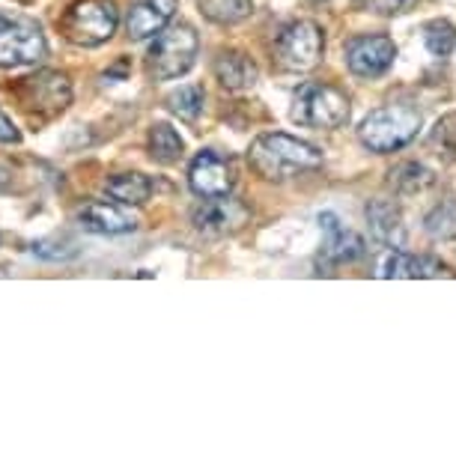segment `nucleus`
Wrapping results in <instances>:
<instances>
[{
	"instance_id": "1",
	"label": "nucleus",
	"mask_w": 456,
	"mask_h": 456,
	"mask_svg": "<svg viewBox=\"0 0 456 456\" xmlns=\"http://www.w3.org/2000/svg\"><path fill=\"white\" fill-rule=\"evenodd\" d=\"M248 161L256 170V176L281 183L301 174V170H314L322 165V152L314 143L298 141L283 132H269L260 134L248 150Z\"/></svg>"
},
{
	"instance_id": "2",
	"label": "nucleus",
	"mask_w": 456,
	"mask_h": 456,
	"mask_svg": "<svg viewBox=\"0 0 456 456\" xmlns=\"http://www.w3.org/2000/svg\"><path fill=\"white\" fill-rule=\"evenodd\" d=\"M420 110L415 105H385L376 108L361 119L358 126V141L367 146L370 152H397L406 143H411L420 132Z\"/></svg>"
},
{
	"instance_id": "3",
	"label": "nucleus",
	"mask_w": 456,
	"mask_h": 456,
	"mask_svg": "<svg viewBox=\"0 0 456 456\" xmlns=\"http://www.w3.org/2000/svg\"><path fill=\"white\" fill-rule=\"evenodd\" d=\"M289 119L307 128H340L349 119V96L334 84L307 81L292 96Z\"/></svg>"
},
{
	"instance_id": "4",
	"label": "nucleus",
	"mask_w": 456,
	"mask_h": 456,
	"mask_svg": "<svg viewBox=\"0 0 456 456\" xmlns=\"http://www.w3.org/2000/svg\"><path fill=\"white\" fill-rule=\"evenodd\" d=\"M197 48H200V39L191 24H174V28H165L152 42L150 54H146V69L156 81H174L183 78L188 69L194 66L197 60Z\"/></svg>"
},
{
	"instance_id": "5",
	"label": "nucleus",
	"mask_w": 456,
	"mask_h": 456,
	"mask_svg": "<svg viewBox=\"0 0 456 456\" xmlns=\"http://www.w3.org/2000/svg\"><path fill=\"white\" fill-rule=\"evenodd\" d=\"M117 24H119V10L114 0H78V4L63 15L60 30H63V37L72 42V45L96 48V45H105V42L114 37Z\"/></svg>"
},
{
	"instance_id": "6",
	"label": "nucleus",
	"mask_w": 456,
	"mask_h": 456,
	"mask_svg": "<svg viewBox=\"0 0 456 456\" xmlns=\"http://www.w3.org/2000/svg\"><path fill=\"white\" fill-rule=\"evenodd\" d=\"M15 99L24 114L37 117V119H51L57 114H63L72 102V84L63 72H51V69H42L37 75H28V78H19L15 84Z\"/></svg>"
},
{
	"instance_id": "7",
	"label": "nucleus",
	"mask_w": 456,
	"mask_h": 456,
	"mask_svg": "<svg viewBox=\"0 0 456 456\" xmlns=\"http://www.w3.org/2000/svg\"><path fill=\"white\" fill-rule=\"evenodd\" d=\"M325 51V33L316 21H292L281 30L278 42H274V57L278 66L287 72H311V69L322 60Z\"/></svg>"
},
{
	"instance_id": "8",
	"label": "nucleus",
	"mask_w": 456,
	"mask_h": 456,
	"mask_svg": "<svg viewBox=\"0 0 456 456\" xmlns=\"http://www.w3.org/2000/svg\"><path fill=\"white\" fill-rule=\"evenodd\" d=\"M45 37L39 24L0 12V66H30L45 57Z\"/></svg>"
},
{
	"instance_id": "9",
	"label": "nucleus",
	"mask_w": 456,
	"mask_h": 456,
	"mask_svg": "<svg viewBox=\"0 0 456 456\" xmlns=\"http://www.w3.org/2000/svg\"><path fill=\"white\" fill-rule=\"evenodd\" d=\"M248 218H251V209L236 200V197L224 194V197H206L203 206L194 209V227L206 236H230L236 230H242Z\"/></svg>"
},
{
	"instance_id": "10",
	"label": "nucleus",
	"mask_w": 456,
	"mask_h": 456,
	"mask_svg": "<svg viewBox=\"0 0 456 456\" xmlns=\"http://www.w3.org/2000/svg\"><path fill=\"white\" fill-rule=\"evenodd\" d=\"M397 57V45L388 37H355L346 42V66L358 78H379Z\"/></svg>"
},
{
	"instance_id": "11",
	"label": "nucleus",
	"mask_w": 456,
	"mask_h": 456,
	"mask_svg": "<svg viewBox=\"0 0 456 456\" xmlns=\"http://www.w3.org/2000/svg\"><path fill=\"white\" fill-rule=\"evenodd\" d=\"M188 185L197 197H224L233 191V165L215 150H203L188 167Z\"/></svg>"
},
{
	"instance_id": "12",
	"label": "nucleus",
	"mask_w": 456,
	"mask_h": 456,
	"mask_svg": "<svg viewBox=\"0 0 456 456\" xmlns=\"http://www.w3.org/2000/svg\"><path fill=\"white\" fill-rule=\"evenodd\" d=\"M320 227H322L320 263H325V265H340V263H352V260H358V256H364V251H367L364 239L343 227L334 212H322L320 215Z\"/></svg>"
},
{
	"instance_id": "13",
	"label": "nucleus",
	"mask_w": 456,
	"mask_h": 456,
	"mask_svg": "<svg viewBox=\"0 0 456 456\" xmlns=\"http://www.w3.org/2000/svg\"><path fill=\"white\" fill-rule=\"evenodd\" d=\"M379 278H403V281H420V278H451V269L429 254H406L391 248L385 260L379 263Z\"/></svg>"
},
{
	"instance_id": "14",
	"label": "nucleus",
	"mask_w": 456,
	"mask_h": 456,
	"mask_svg": "<svg viewBox=\"0 0 456 456\" xmlns=\"http://www.w3.org/2000/svg\"><path fill=\"white\" fill-rule=\"evenodd\" d=\"M174 12H176V0H137L126 19L128 39L141 42L156 37V33H161L170 24Z\"/></svg>"
},
{
	"instance_id": "15",
	"label": "nucleus",
	"mask_w": 456,
	"mask_h": 456,
	"mask_svg": "<svg viewBox=\"0 0 456 456\" xmlns=\"http://www.w3.org/2000/svg\"><path fill=\"white\" fill-rule=\"evenodd\" d=\"M78 221H81V227L93 236H123V233H132V230L137 227V221L128 212L119 209V206L99 203V200L81 206Z\"/></svg>"
},
{
	"instance_id": "16",
	"label": "nucleus",
	"mask_w": 456,
	"mask_h": 456,
	"mask_svg": "<svg viewBox=\"0 0 456 456\" xmlns=\"http://www.w3.org/2000/svg\"><path fill=\"white\" fill-rule=\"evenodd\" d=\"M215 78L224 90H251L256 78H260V69L245 51H221L218 60H215Z\"/></svg>"
},
{
	"instance_id": "17",
	"label": "nucleus",
	"mask_w": 456,
	"mask_h": 456,
	"mask_svg": "<svg viewBox=\"0 0 456 456\" xmlns=\"http://www.w3.org/2000/svg\"><path fill=\"white\" fill-rule=\"evenodd\" d=\"M370 236L385 248H403L406 242V227H403V215L391 200H373L367 206Z\"/></svg>"
},
{
	"instance_id": "18",
	"label": "nucleus",
	"mask_w": 456,
	"mask_h": 456,
	"mask_svg": "<svg viewBox=\"0 0 456 456\" xmlns=\"http://www.w3.org/2000/svg\"><path fill=\"white\" fill-rule=\"evenodd\" d=\"M105 191L123 206H143L152 197V183L143 174H114L105 183Z\"/></svg>"
},
{
	"instance_id": "19",
	"label": "nucleus",
	"mask_w": 456,
	"mask_h": 456,
	"mask_svg": "<svg viewBox=\"0 0 456 456\" xmlns=\"http://www.w3.org/2000/svg\"><path fill=\"white\" fill-rule=\"evenodd\" d=\"M146 146H150V156L152 161H159V165H174V161L183 159V137L174 126L167 123H156L150 128V137H146Z\"/></svg>"
},
{
	"instance_id": "20",
	"label": "nucleus",
	"mask_w": 456,
	"mask_h": 456,
	"mask_svg": "<svg viewBox=\"0 0 456 456\" xmlns=\"http://www.w3.org/2000/svg\"><path fill=\"white\" fill-rule=\"evenodd\" d=\"M200 12L215 24H239L251 15V0H197Z\"/></svg>"
},
{
	"instance_id": "21",
	"label": "nucleus",
	"mask_w": 456,
	"mask_h": 456,
	"mask_svg": "<svg viewBox=\"0 0 456 456\" xmlns=\"http://www.w3.org/2000/svg\"><path fill=\"white\" fill-rule=\"evenodd\" d=\"M436 183V174L424 165H418V161H409V165H400L397 170L391 174V185L397 188L400 194H420L427 191V188H433Z\"/></svg>"
},
{
	"instance_id": "22",
	"label": "nucleus",
	"mask_w": 456,
	"mask_h": 456,
	"mask_svg": "<svg viewBox=\"0 0 456 456\" xmlns=\"http://www.w3.org/2000/svg\"><path fill=\"white\" fill-rule=\"evenodd\" d=\"M203 102H206V93L203 87H194V84H185V87L174 90L167 96V110L174 117H179L183 123H194L203 110Z\"/></svg>"
},
{
	"instance_id": "23",
	"label": "nucleus",
	"mask_w": 456,
	"mask_h": 456,
	"mask_svg": "<svg viewBox=\"0 0 456 456\" xmlns=\"http://www.w3.org/2000/svg\"><path fill=\"white\" fill-rule=\"evenodd\" d=\"M424 45L433 57H447L456 45V28L444 19L429 21L424 28Z\"/></svg>"
},
{
	"instance_id": "24",
	"label": "nucleus",
	"mask_w": 456,
	"mask_h": 456,
	"mask_svg": "<svg viewBox=\"0 0 456 456\" xmlns=\"http://www.w3.org/2000/svg\"><path fill=\"white\" fill-rule=\"evenodd\" d=\"M30 251L42 256V260L63 263V260H72V256L78 254V248H75L72 239H39V242L30 245Z\"/></svg>"
},
{
	"instance_id": "25",
	"label": "nucleus",
	"mask_w": 456,
	"mask_h": 456,
	"mask_svg": "<svg viewBox=\"0 0 456 456\" xmlns=\"http://www.w3.org/2000/svg\"><path fill=\"white\" fill-rule=\"evenodd\" d=\"M403 4H406V0H355L358 10L376 12V15H394V12H400Z\"/></svg>"
},
{
	"instance_id": "26",
	"label": "nucleus",
	"mask_w": 456,
	"mask_h": 456,
	"mask_svg": "<svg viewBox=\"0 0 456 456\" xmlns=\"http://www.w3.org/2000/svg\"><path fill=\"white\" fill-rule=\"evenodd\" d=\"M19 141H21V132L15 128L12 119L0 110V143H19Z\"/></svg>"
},
{
	"instance_id": "27",
	"label": "nucleus",
	"mask_w": 456,
	"mask_h": 456,
	"mask_svg": "<svg viewBox=\"0 0 456 456\" xmlns=\"http://www.w3.org/2000/svg\"><path fill=\"white\" fill-rule=\"evenodd\" d=\"M311 4H325V0H311Z\"/></svg>"
}]
</instances>
